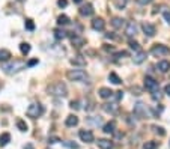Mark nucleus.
<instances>
[{"label": "nucleus", "instance_id": "nucleus-48", "mask_svg": "<svg viewBox=\"0 0 170 149\" xmlns=\"http://www.w3.org/2000/svg\"><path fill=\"white\" fill-rule=\"evenodd\" d=\"M122 2H126V0H122Z\"/></svg>", "mask_w": 170, "mask_h": 149}, {"label": "nucleus", "instance_id": "nucleus-13", "mask_svg": "<svg viewBox=\"0 0 170 149\" xmlns=\"http://www.w3.org/2000/svg\"><path fill=\"white\" fill-rule=\"evenodd\" d=\"M69 62H71V65H74V66H86V59L83 57L81 54L74 56V57L71 59Z\"/></svg>", "mask_w": 170, "mask_h": 149}, {"label": "nucleus", "instance_id": "nucleus-28", "mask_svg": "<svg viewBox=\"0 0 170 149\" xmlns=\"http://www.w3.org/2000/svg\"><path fill=\"white\" fill-rule=\"evenodd\" d=\"M63 146H66V148H69V149H80L79 143L71 142V140H65V142H63Z\"/></svg>", "mask_w": 170, "mask_h": 149}, {"label": "nucleus", "instance_id": "nucleus-32", "mask_svg": "<svg viewBox=\"0 0 170 149\" xmlns=\"http://www.w3.org/2000/svg\"><path fill=\"white\" fill-rule=\"evenodd\" d=\"M130 48H131V50H136L137 53H138V51H142V50H140V44H138L137 41H133V39L130 41Z\"/></svg>", "mask_w": 170, "mask_h": 149}, {"label": "nucleus", "instance_id": "nucleus-8", "mask_svg": "<svg viewBox=\"0 0 170 149\" xmlns=\"http://www.w3.org/2000/svg\"><path fill=\"white\" fill-rule=\"evenodd\" d=\"M80 138H81V142H84V143H92L93 142V133H92L91 130H81L79 133Z\"/></svg>", "mask_w": 170, "mask_h": 149}, {"label": "nucleus", "instance_id": "nucleus-34", "mask_svg": "<svg viewBox=\"0 0 170 149\" xmlns=\"http://www.w3.org/2000/svg\"><path fill=\"white\" fill-rule=\"evenodd\" d=\"M24 26H26V29H27V30H33V29H35V23L32 21V20H26Z\"/></svg>", "mask_w": 170, "mask_h": 149}, {"label": "nucleus", "instance_id": "nucleus-35", "mask_svg": "<svg viewBox=\"0 0 170 149\" xmlns=\"http://www.w3.org/2000/svg\"><path fill=\"white\" fill-rule=\"evenodd\" d=\"M163 17H164V20L170 24V9H164V11H163Z\"/></svg>", "mask_w": 170, "mask_h": 149}, {"label": "nucleus", "instance_id": "nucleus-7", "mask_svg": "<svg viewBox=\"0 0 170 149\" xmlns=\"http://www.w3.org/2000/svg\"><path fill=\"white\" fill-rule=\"evenodd\" d=\"M134 115L138 116L140 119H145V117L147 116L146 105H145V104H142V103H137L136 105H134Z\"/></svg>", "mask_w": 170, "mask_h": 149}, {"label": "nucleus", "instance_id": "nucleus-3", "mask_svg": "<svg viewBox=\"0 0 170 149\" xmlns=\"http://www.w3.org/2000/svg\"><path fill=\"white\" fill-rule=\"evenodd\" d=\"M66 77L71 81H84L87 80V72L83 69H69L66 72Z\"/></svg>", "mask_w": 170, "mask_h": 149}, {"label": "nucleus", "instance_id": "nucleus-33", "mask_svg": "<svg viewBox=\"0 0 170 149\" xmlns=\"http://www.w3.org/2000/svg\"><path fill=\"white\" fill-rule=\"evenodd\" d=\"M152 130H154V133H157V134H159V136H164V134H166V131H164V128H161V126L152 125Z\"/></svg>", "mask_w": 170, "mask_h": 149}, {"label": "nucleus", "instance_id": "nucleus-27", "mask_svg": "<svg viewBox=\"0 0 170 149\" xmlns=\"http://www.w3.org/2000/svg\"><path fill=\"white\" fill-rule=\"evenodd\" d=\"M57 24L59 26H66V24H69V17H66V15H59L57 17Z\"/></svg>", "mask_w": 170, "mask_h": 149}, {"label": "nucleus", "instance_id": "nucleus-6", "mask_svg": "<svg viewBox=\"0 0 170 149\" xmlns=\"http://www.w3.org/2000/svg\"><path fill=\"white\" fill-rule=\"evenodd\" d=\"M143 81H145V87H146V91L152 92V93L159 91V84L155 79H152V77H145V80Z\"/></svg>", "mask_w": 170, "mask_h": 149}, {"label": "nucleus", "instance_id": "nucleus-26", "mask_svg": "<svg viewBox=\"0 0 170 149\" xmlns=\"http://www.w3.org/2000/svg\"><path fill=\"white\" fill-rule=\"evenodd\" d=\"M124 24H125V21L122 18H119V17H114L113 20H112V26H113L114 29H121Z\"/></svg>", "mask_w": 170, "mask_h": 149}, {"label": "nucleus", "instance_id": "nucleus-30", "mask_svg": "<svg viewBox=\"0 0 170 149\" xmlns=\"http://www.w3.org/2000/svg\"><path fill=\"white\" fill-rule=\"evenodd\" d=\"M17 126H18V130H20V131H27V124H26V122H24L23 119H18V121H17Z\"/></svg>", "mask_w": 170, "mask_h": 149}, {"label": "nucleus", "instance_id": "nucleus-19", "mask_svg": "<svg viewBox=\"0 0 170 149\" xmlns=\"http://www.w3.org/2000/svg\"><path fill=\"white\" fill-rule=\"evenodd\" d=\"M98 93H100V96H101V98L108 100V98H112V96H113L114 92L112 91V89H108V87H101V89L98 91Z\"/></svg>", "mask_w": 170, "mask_h": 149}, {"label": "nucleus", "instance_id": "nucleus-17", "mask_svg": "<svg viewBox=\"0 0 170 149\" xmlns=\"http://www.w3.org/2000/svg\"><path fill=\"white\" fill-rule=\"evenodd\" d=\"M146 56H147L146 51H143V50H142V51H138L137 54H134V57H133V62H134L136 65H140V63H143V62L146 60Z\"/></svg>", "mask_w": 170, "mask_h": 149}, {"label": "nucleus", "instance_id": "nucleus-14", "mask_svg": "<svg viewBox=\"0 0 170 149\" xmlns=\"http://www.w3.org/2000/svg\"><path fill=\"white\" fill-rule=\"evenodd\" d=\"M96 145L100 149H113V142H110L107 138H98Z\"/></svg>", "mask_w": 170, "mask_h": 149}, {"label": "nucleus", "instance_id": "nucleus-21", "mask_svg": "<svg viewBox=\"0 0 170 149\" xmlns=\"http://www.w3.org/2000/svg\"><path fill=\"white\" fill-rule=\"evenodd\" d=\"M65 125L66 126H77L79 125V117L75 115H69L65 121Z\"/></svg>", "mask_w": 170, "mask_h": 149}, {"label": "nucleus", "instance_id": "nucleus-20", "mask_svg": "<svg viewBox=\"0 0 170 149\" xmlns=\"http://www.w3.org/2000/svg\"><path fill=\"white\" fill-rule=\"evenodd\" d=\"M12 57V54H11V51L9 50H6V48H2L0 50V62H8V60H11Z\"/></svg>", "mask_w": 170, "mask_h": 149}, {"label": "nucleus", "instance_id": "nucleus-42", "mask_svg": "<svg viewBox=\"0 0 170 149\" xmlns=\"http://www.w3.org/2000/svg\"><path fill=\"white\" fill-rule=\"evenodd\" d=\"M38 63V59H32L29 63H27V66H33V65H36Z\"/></svg>", "mask_w": 170, "mask_h": 149}, {"label": "nucleus", "instance_id": "nucleus-39", "mask_svg": "<svg viewBox=\"0 0 170 149\" xmlns=\"http://www.w3.org/2000/svg\"><path fill=\"white\" fill-rule=\"evenodd\" d=\"M57 5H59L60 8H65V6L68 5V2H66V0H57Z\"/></svg>", "mask_w": 170, "mask_h": 149}, {"label": "nucleus", "instance_id": "nucleus-22", "mask_svg": "<svg viewBox=\"0 0 170 149\" xmlns=\"http://www.w3.org/2000/svg\"><path fill=\"white\" fill-rule=\"evenodd\" d=\"M53 33H54V38H56L57 41H62V39H65L68 36V32H65L63 29H54Z\"/></svg>", "mask_w": 170, "mask_h": 149}, {"label": "nucleus", "instance_id": "nucleus-5", "mask_svg": "<svg viewBox=\"0 0 170 149\" xmlns=\"http://www.w3.org/2000/svg\"><path fill=\"white\" fill-rule=\"evenodd\" d=\"M151 54L155 56V57L167 56V54H170V48L167 45H163V44H155V45L151 48Z\"/></svg>", "mask_w": 170, "mask_h": 149}, {"label": "nucleus", "instance_id": "nucleus-12", "mask_svg": "<svg viewBox=\"0 0 170 149\" xmlns=\"http://www.w3.org/2000/svg\"><path fill=\"white\" fill-rule=\"evenodd\" d=\"M125 35L126 36H136L137 35V24L134 21H130V23L126 24V29H125Z\"/></svg>", "mask_w": 170, "mask_h": 149}, {"label": "nucleus", "instance_id": "nucleus-9", "mask_svg": "<svg viewBox=\"0 0 170 149\" xmlns=\"http://www.w3.org/2000/svg\"><path fill=\"white\" fill-rule=\"evenodd\" d=\"M142 29H143L145 35H146V36H149V38H152L154 35L157 33L155 26H154V24H151V23H143V24H142Z\"/></svg>", "mask_w": 170, "mask_h": 149}, {"label": "nucleus", "instance_id": "nucleus-37", "mask_svg": "<svg viewBox=\"0 0 170 149\" xmlns=\"http://www.w3.org/2000/svg\"><path fill=\"white\" fill-rule=\"evenodd\" d=\"M69 107H71V109H74V110H79V109H80V103H79V101H71V103H69Z\"/></svg>", "mask_w": 170, "mask_h": 149}, {"label": "nucleus", "instance_id": "nucleus-38", "mask_svg": "<svg viewBox=\"0 0 170 149\" xmlns=\"http://www.w3.org/2000/svg\"><path fill=\"white\" fill-rule=\"evenodd\" d=\"M122 56L126 57V56H128V51H119V53H114V57L116 59H121Z\"/></svg>", "mask_w": 170, "mask_h": 149}, {"label": "nucleus", "instance_id": "nucleus-36", "mask_svg": "<svg viewBox=\"0 0 170 149\" xmlns=\"http://www.w3.org/2000/svg\"><path fill=\"white\" fill-rule=\"evenodd\" d=\"M122 96H124V93H122L121 91H117V92H114V93H113V96H112V98H113L114 101H119Z\"/></svg>", "mask_w": 170, "mask_h": 149}, {"label": "nucleus", "instance_id": "nucleus-4", "mask_svg": "<svg viewBox=\"0 0 170 149\" xmlns=\"http://www.w3.org/2000/svg\"><path fill=\"white\" fill-rule=\"evenodd\" d=\"M42 113H44V107L39 103L30 104V105L27 107V110H26V115L29 116V117H32V119H36V117L42 116Z\"/></svg>", "mask_w": 170, "mask_h": 149}, {"label": "nucleus", "instance_id": "nucleus-11", "mask_svg": "<svg viewBox=\"0 0 170 149\" xmlns=\"http://www.w3.org/2000/svg\"><path fill=\"white\" fill-rule=\"evenodd\" d=\"M69 38H71L72 45L77 47V48H80V47H83L84 44H86V39H84V38H81V36H79V35H71Z\"/></svg>", "mask_w": 170, "mask_h": 149}, {"label": "nucleus", "instance_id": "nucleus-2", "mask_svg": "<svg viewBox=\"0 0 170 149\" xmlns=\"http://www.w3.org/2000/svg\"><path fill=\"white\" fill-rule=\"evenodd\" d=\"M48 92L53 95V96H59V98H63L68 95V89H66V84L59 81V83H54L53 86L48 87Z\"/></svg>", "mask_w": 170, "mask_h": 149}, {"label": "nucleus", "instance_id": "nucleus-24", "mask_svg": "<svg viewBox=\"0 0 170 149\" xmlns=\"http://www.w3.org/2000/svg\"><path fill=\"white\" fill-rule=\"evenodd\" d=\"M9 142H11V134L9 133H3L0 136V146H6Z\"/></svg>", "mask_w": 170, "mask_h": 149}, {"label": "nucleus", "instance_id": "nucleus-41", "mask_svg": "<svg viewBox=\"0 0 170 149\" xmlns=\"http://www.w3.org/2000/svg\"><path fill=\"white\" fill-rule=\"evenodd\" d=\"M57 142H60L59 137H50L48 138V143H57Z\"/></svg>", "mask_w": 170, "mask_h": 149}, {"label": "nucleus", "instance_id": "nucleus-47", "mask_svg": "<svg viewBox=\"0 0 170 149\" xmlns=\"http://www.w3.org/2000/svg\"><path fill=\"white\" fill-rule=\"evenodd\" d=\"M18 2H26V0H18Z\"/></svg>", "mask_w": 170, "mask_h": 149}, {"label": "nucleus", "instance_id": "nucleus-18", "mask_svg": "<svg viewBox=\"0 0 170 149\" xmlns=\"http://www.w3.org/2000/svg\"><path fill=\"white\" fill-rule=\"evenodd\" d=\"M102 131L105 133V134H114V131H116V122L114 121H110V122H107L104 128H102Z\"/></svg>", "mask_w": 170, "mask_h": 149}, {"label": "nucleus", "instance_id": "nucleus-23", "mask_svg": "<svg viewBox=\"0 0 170 149\" xmlns=\"http://www.w3.org/2000/svg\"><path fill=\"white\" fill-rule=\"evenodd\" d=\"M157 68H158L161 72H167V71H170V62L169 60H159Z\"/></svg>", "mask_w": 170, "mask_h": 149}, {"label": "nucleus", "instance_id": "nucleus-25", "mask_svg": "<svg viewBox=\"0 0 170 149\" xmlns=\"http://www.w3.org/2000/svg\"><path fill=\"white\" fill-rule=\"evenodd\" d=\"M108 80L112 81L113 84H121V83H122V79H121L116 72H110V74H108Z\"/></svg>", "mask_w": 170, "mask_h": 149}, {"label": "nucleus", "instance_id": "nucleus-10", "mask_svg": "<svg viewBox=\"0 0 170 149\" xmlns=\"http://www.w3.org/2000/svg\"><path fill=\"white\" fill-rule=\"evenodd\" d=\"M80 15L81 17H91L93 15V6H92V3H86V5H83L81 8H80Z\"/></svg>", "mask_w": 170, "mask_h": 149}, {"label": "nucleus", "instance_id": "nucleus-40", "mask_svg": "<svg viewBox=\"0 0 170 149\" xmlns=\"http://www.w3.org/2000/svg\"><path fill=\"white\" fill-rule=\"evenodd\" d=\"M152 98H154V100H159V98H161V93H159V91L154 92V93H152Z\"/></svg>", "mask_w": 170, "mask_h": 149}, {"label": "nucleus", "instance_id": "nucleus-29", "mask_svg": "<svg viewBox=\"0 0 170 149\" xmlns=\"http://www.w3.org/2000/svg\"><path fill=\"white\" fill-rule=\"evenodd\" d=\"M20 51H21L23 54H29V53H30V45H29L27 42H21V44H20Z\"/></svg>", "mask_w": 170, "mask_h": 149}, {"label": "nucleus", "instance_id": "nucleus-31", "mask_svg": "<svg viewBox=\"0 0 170 149\" xmlns=\"http://www.w3.org/2000/svg\"><path fill=\"white\" fill-rule=\"evenodd\" d=\"M157 142H154V140H151V142H146L145 145H143V149H157Z\"/></svg>", "mask_w": 170, "mask_h": 149}, {"label": "nucleus", "instance_id": "nucleus-44", "mask_svg": "<svg viewBox=\"0 0 170 149\" xmlns=\"http://www.w3.org/2000/svg\"><path fill=\"white\" fill-rule=\"evenodd\" d=\"M164 92H166V93H167V95L170 96V83H169V84H166V87H164Z\"/></svg>", "mask_w": 170, "mask_h": 149}, {"label": "nucleus", "instance_id": "nucleus-1", "mask_svg": "<svg viewBox=\"0 0 170 149\" xmlns=\"http://www.w3.org/2000/svg\"><path fill=\"white\" fill-rule=\"evenodd\" d=\"M26 68V62L24 60H14L11 63H3L2 65V69L6 72V74H15L18 71Z\"/></svg>", "mask_w": 170, "mask_h": 149}, {"label": "nucleus", "instance_id": "nucleus-46", "mask_svg": "<svg viewBox=\"0 0 170 149\" xmlns=\"http://www.w3.org/2000/svg\"><path fill=\"white\" fill-rule=\"evenodd\" d=\"M72 2H74V3H81L83 0H72Z\"/></svg>", "mask_w": 170, "mask_h": 149}, {"label": "nucleus", "instance_id": "nucleus-45", "mask_svg": "<svg viewBox=\"0 0 170 149\" xmlns=\"http://www.w3.org/2000/svg\"><path fill=\"white\" fill-rule=\"evenodd\" d=\"M24 149H35V148H33V146H32V145H30V143H27V145L24 146Z\"/></svg>", "mask_w": 170, "mask_h": 149}, {"label": "nucleus", "instance_id": "nucleus-15", "mask_svg": "<svg viewBox=\"0 0 170 149\" xmlns=\"http://www.w3.org/2000/svg\"><path fill=\"white\" fill-rule=\"evenodd\" d=\"M102 110L104 112H107V113H110V115H114L117 110H119V105L114 103V104H102Z\"/></svg>", "mask_w": 170, "mask_h": 149}, {"label": "nucleus", "instance_id": "nucleus-16", "mask_svg": "<svg viewBox=\"0 0 170 149\" xmlns=\"http://www.w3.org/2000/svg\"><path fill=\"white\" fill-rule=\"evenodd\" d=\"M104 27H105V21L102 18H93V21H92L93 30H104Z\"/></svg>", "mask_w": 170, "mask_h": 149}, {"label": "nucleus", "instance_id": "nucleus-43", "mask_svg": "<svg viewBox=\"0 0 170 149\" xmlns=\"http://www.w3.org/2000/svg\"><path fill=\"white\" fill-rule=\"evenodd\" d=\"M140 5H147V3H151V2H154V0H137Z\"/></svg>", "mask_w": 170, "mask_h": 149}]
</instances>
